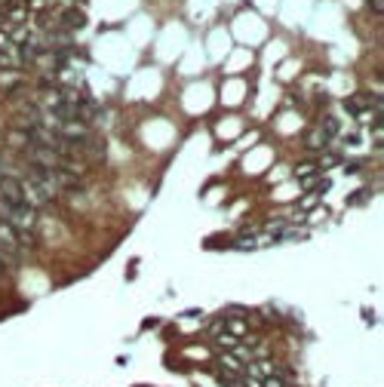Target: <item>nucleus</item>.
Segmentation results:
<instances>
[{
  "label": "nucleus",
  "mask_w": 384,
  "mask_h": 387,
  "mask_svg": "<svg viewBox=\"0 0 384 387\" xmlns=\"http://www.w3.org/2000/svg\"><path fill=\"white\" fill-rule=\"evenodd\" d=\"M62 25L65 28H83L86 25V15H83V9H65V15H62Z\"/></svg>",
  "instance_id": "7ed1b4c3"
},
{
  "label": "nucleus",
  "mask_w": 384,
  "mask_h": 387,
  "mask_svg": "<svg viewBox=\"0 0 384 387\" xmlns=\"http://www.w3.org/2000/svg\"><path fill=\"white\" fill-rule=\"evenodd\" d=\"M326 141H329V138H326V135H323L320 129H311V132L305 135V145H308V148H323Z\"/></svg>",
  "instance_id": "39448f33"
},
{
  "label": "nucleus",
  "mask_w": 384,
  "mask_h": 387,
  "mask_svg": "<svg viewBox=\"0 0 384 387\" xmlns=\"http://www.w3.org/2000/svg\"><path fill=\"white\" fill-rule=\"evenodd\" d=\"M335 132H338V120H335V117H326V123H323V135L332 138Z\"/></svg>",
  "instance_id": "0eeeda50"
},
{
  "label": "nucleus",
  "mask_w": 384,
  "mask_h": 387,
  "mask_svg": "<svg viewBox=\"0 0 384 387\" xmlns=\"http://www.w3.org/2000/svg\"><path fill=\"white\" fill-rule=\"evenodd\" d=\"M317 172V166L314 163H305V166H295V178H311Z\"/></svg>",
  "instance_id": "6e6552de"
},
{
  "label": "nucleus",
  "mask_w": 384,
  "mask_h": 387,
  "mask_svg": "<svg viewBox=\"0 0 384 387\" xmlns=\"http://www.w3.org/2000/svg\"><path fill=\"white\" fill-rule=\"evenodd\" d=\"M225 329L231 332V338H243V335H249V326H246L243 320H234V317L225 320Z\"/></svg>",
  "instance_id": "20e7f679"
},
{
  "label": "nucleus",
  "mask_w": 384,
  "mask_h": 387,
  "mask_svg": "<svg viewBox=\"0 0 384 387\" xmlns=\"http://www.w3.org/2000/svg\"><path fill=\"white\" fill-rule=\"evenodd\" d=\"M0 200H3V203H28V200H25L22 178H15V175H0ZM28 206H31V203H28Z\"/></svg>",
  "instance_id": "f03ea898"
},
{
  "label": "nucleus",
  "mask_w": 384,
  "mask_h": 387,
  "mask_svg": "<svg viewBox=\"0 0 384 387\" xmlns=\"http://www.w3.org/2000/svg\"><path fill=\"white\" fill-rule=\"evenodd\" d=\"M363 105H366V98H363V95H354V98H348V101H345V108H348L351 114H363Z\"/></svg>",
  "instance_id": "423d86ee"
},
{
  "label": "nucleus",
  "mask_w": 384,
  "mask_h": 387,
  "mask_svg": "<svg viewBox=\"0 0 384 387\" xmlns=\"http://www.w3.org/2000/svg\"><path fill=\"white\" fill-rule=\"evenodd\" d=\"M0 271H3V261H0Z\"/></svg>",
  "instance_id": "9d476101"
},
{
  "label": "nucleus",
  "mask_w": 384,
  "mask_h": 387,
  "mask_svg": "<svg viewBox=\"0 0 384 387\" xmlns=\"http://www.w3.org/2000/svg\"><path fill=\"white\" fill-rule=\"evenodd\" d=\"M372 9H375V12H378V15H381V9H384V3H381V0H372Z\"/></svg>",
  "instance_id": "1a4fd4ad"
},
{
  "label": "nucleus",
  "mask_w": 384,
  "mask_h": 387,
  "mask_svg": "<svg viewBox=\"0 0 384 387\" xmlns=\"http://www.w3.org/2000/svg\"><path fill=\"white\" fill-rule=\"evenodd\" d=\"M22 243H18V231L9 228L3 218H0V261L6 258L9 264H18V255H22Z\"/></svg>",
  "instance_id": "f257e3e1"
}]
</instances>
